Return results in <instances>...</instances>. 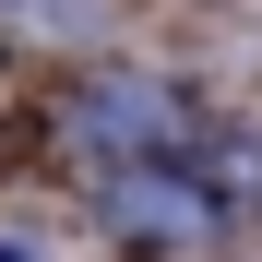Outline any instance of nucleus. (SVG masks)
Instances as JSON below:
<instances>
[{"mask_svg": "<svg viewBox=\"0 0 262 262\" xmlns=\"http://www.w3.org/2000/svg\"><path fill=\"white\" fill-rule=\"evenodd\" d=\"M119 214H131L143 238H191V227H203V203H179V191H155V179H119Z\"/></svg>", "mask_w": 262, "mask_h": 262, "instance_id": "obj_1", "label": "nucleus"}]
</instances>
